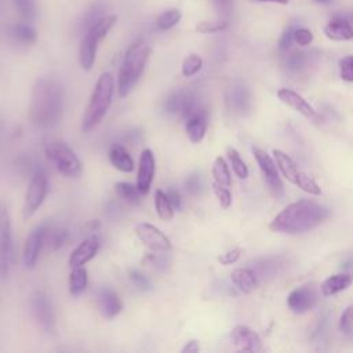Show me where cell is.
Here are the masks:
<instances>
[{"label":"cell","instance_id":"cell-44","mask_svg":"<svg viewBox=\"0 0 353 353\" xmlns=\"http://www.w3.org/2000/svg\"><path fill=\"white\" fill-rule=\"evenodd\" d=\"M313 41V33L307 28H295L294 30V43L301 47H306Z\"/></svg>","mask_w":353,"mask_h":353},{"label":"cell","instance_id":"cell-49","mask_svg":"<svg viewBox=\"0 0 353 353\" xmlns=\"http://www.w3.org/2000/svg\"><path fill=\"white\" fill-rule=\"evenodd\" d=\"M66 239H68V232H65V230H59V232L54 233V234H52V239H51V245H52V248H54V250L61 248V247L65 244Z\"/></svg>","mask_w":353,"mask_h":353},{"label":"cell","instance_id":"cell-18","mask_svg":"<svg viewBox=\"0 0 353 353\" xmlns=\"http://www.w3.org/2000/svg\"><path fill=\"white\" fill-rule=\"evenodd\" d=\"M101 247V240L97 234L88 236L84 239L70 254L69 256V266L76 268V266H83L87 262H90L98 252Z\"/></svg>","mask_w":353,"mask_h":353},{"label":"cell","instance_id":"cell-14","mask_svg":"<svg viewBox=\"0 0 353 353\" xmlns=\"http://www.w3.org/2000/svg\"><path fill=\"white\" fill-rule=\"evenodd\" d=\"M48 234V226L47 223H40V225H36L29 236L26 237V241H25V245H23V255H22V261H23V265L25 268L28 269H32L36 262H37V258H39V254L41 251V247L46 241V237Z\"/></svg>","mask_w":353,"mask_h":353},{"label":"cell","instance_id":"cell-3","mask_svg":"<svg viewBox=\"0 0 353 353\" xmlns=\"http://www.w3.org/2000/svg\"><path fill=\"white\" fill-rule=\"evenodd\" d=\"M150 55V47L143 39L135 40L125 51L117 79V92L127 97L139 81Z\"/></svg>","mask_w":353,"mask_h":353},{"label":"cell","instance_id":"cell-46","mask_svg":"<svg viewBox=\"0 0 353 353\" xmlns=\"http://www.w3.org/2000/svg\"><path fill=\"white\" fill-rule=\"evenodd\" d=\"M294 30H295V26H287V29L283 32L281 37H280V41H279V47L281 51H287L290 50L291 44L294 43Z\"/></svg>","mask_w":353,"mask_h":353},{"label":"cell","instance_id":"cell-52","mask_svg":"<svg viewBox=\"0 0 353 353\" xmlns=\"http://www.w3.org/2000/svg\"><path fill=\"white\" fill-rule=\"evenodd\" d=\"M258 1H270V3H276V4L284 6V4H287L290 0H258Z\"/></svg>","mask_w":353,"mask_h":353},{"label":"cell","instance_id":"cell-20","mask_svg":"<svg viewBox=\"0 0 353 353\" xmlns=\"http://www.w3.org/2000/svg\"><path fill=\"white\" fill-rule=\"evenodd\" d=\"M185 131L192 143H199L203 141L207 125H208V114L205 109L201 106L194 110L189 117L185 119Z\"/></svg>","mask_w":353,"mask_h":353},{"label":"cell","instance_id":"cell-30","mask_svg":"<svg viewBox=\"0 0 353 353\" xmlns=\"http://www.w3.org/2000/svg\"><path fill=\"white\" fill-rule=\"evenodd\" d=\"M11 36L22 43V44H33L36 40H37V32L36 29L26 23V22H19V23H15L12 28H11Z\"/></svg>","mask_w":353,"mask_h":353},{"label":"cell","instance_id":"cell-28","mask_svg":"<svg viewBox=\"0 0 353 353\" xmlns=\"http://www.w3.org/2000/svg\"><path fill=\"white\" fill-rule=\"evenodd\" d=\"M211 174H212V182L218 183V185H222V186H226V188H230L232 185V176H230V171H229V167H228V163L223 157L218 156L212 164V168H211Z\"/></svg>","mask_w":353,"mask_h":353},{"label":"cell","instance_id":"cell-27","mask_svg":"<svg viewBox=\"0 0 353 353\" xmlns=\"http://www.w3.org/2000/svg\"><path fill=\"white\" fill-rule=\"evenodd\" d=\"M154 208L157 212V216L161 221H171L174 216V207L164 190L157 189L154 192Z\"/></svg>","mask_w":353,"mask_h":353},{"label":"cell","instance_id":"cell-36","mask_svg":"<svg viewBox=\"0 0 353 353\" xmlns=\"http://www.w3.org/2000/svg\"><path fill=\"white\" fill-rule=\"evenodd\" d=\"M203 68V58L197 54L188 55L182 62V74L185 77L194 76L197 72H200Z\"/></svg>","mask_w":353,"mask_h":353},{"label":"cell","instance_id":"cell-51","mask_svg":"<svg viewBox=\"0 0 353 353\" xmlns=\"http://www.w3.org/2000/svg\"><path fill=\"white\" fill-rule=\"evenodd\" d=\"M183 353H199L200 352V345L197 339H190L186 342V345L182 347Z\"/></svg>","mask_w":353,"mask_h":353},{"label":"cell","instance_id":"cell-24","mask_svg":"<svg viewBox=\"0 0 353 353\" xmlns=\"http://www.w3.org/2000/svg\"><path fill=\"white\" fill-rule=\"evenodd\" d=\"M108 156L110 164L121 172H131L135 167L134 159L131 157L128 150L120 143H113L108 152Z\"/></svg>","mask_w":353,"mask_h":353},{"label":"cell","instance_id":"cell-34","mask_svg":"<svg viewBox=\"0 0 353 353\" xmlns=\"http://www.w3.org/2000/svg\"><path fill=\"white\" fill-rule=\"evenodd\" d=\"M229 101H230V103L234 109L241 112V110L247 109L248 102H250V95H248L247 90L243 85H236L230 91V99Z\"/></svg>","mask_w":353,"mask_h":353},{"label":"cell","instance_id":"cell-33","mask_svg":"<svg viewBox=\"0 0 353 353\" xmlns=\"http://www.w3.org/2000/svg\"><path fill=\"white\" fill-rule=\"evenodd\" d=\"M226 154H228V159L230 161V165H232V170L233 172L240 178V179H245L248 176V167L247 164L244 163V160L241 159L240 153L234 149V148H228L226 149Z\"/></svg>","mask_w":353,"mask_h":353},{"label":"cell","instance_id":"cell-15","mask_svg":"<svg viewBox=\"0 0 353 353\" xmlns=\"http://www.w3.org/2000/svg\"><path fill=\"white\" fill-rule=\"evenodd\" d=\"M230 341L237 350H243V352L263 350L259 335L247 325H236L230 332Z\"/></svg>","mask_w":353,"mask_h":353},{"label":"cell","instance_id":"cell-4","mask_svg":"<svg viewBox=\"0 0 353 353\" xmlns=\"http://www.w3.org/2000/svg\"><path fill=\"white\" fill-rule=\"evenodd\" d=\"M113 94H114V79L110 73L105 72L97 80V84L94 87L88 105L85 108L83 121H81V130L84 132L91 131L106 116L112 105Z\"/></svg>","mask_w":353,"mask_h":353},{"label":"cell","instance_id":"cell-25","mask_svg":"<svg viewBox=\"0 0 353 353\" xmlns=\"http://www.w3.org/2000/svg\"><path fill=\"white\" fill-rule=\"evenodd\" d=\"M232 284L243 294H250L256 287V274L250 268H237L230 273Z\"/></svg>","mask_w":353,"mask_h":353},{"label":"cell","instance_id":"cell-48","mask_svg":"<svg viewBox=\"0 0 353 353\" xmlns=\"http://www.w3.org/2000/svg\"><path fill=\"white\" fill-rule=\"evenodd\" d=\"M165 193H167V196H168V199H170V201H171L174 210L181 211V208H182V197H181V193H179L175 188H170Z\"/></svg>","mask_w":353,"mask_h":353},{"label":"cell","instance_id":"cell-50","mask_svg":"<svg viewBox=\"0 0 353 353\" xmlns=\"http://www.w3.org/2000/svg\"><path fill=\"white\" fill-rule=\"evenodd\" d=\"M212 1L216 7V11L221 15H229V12L232 10V0H212Z\"/></svg>","mask_w":353,"mask_h":353},{"label":"cell","instance_id":"cell-21","mask_svg":"<svg viewBox=\"0 0 353 353\" xmlns=\"http://www.w3.org/2000/svg\"><path fill=\"white\" fill-rule=\"evenodd\" d=\"M324 34L334 41L353 40V25L347 18L334 15L324 26Z\"/></svg>","mask_w":353,"mask_h":353},{"label":"cell","instance_id":"cell-22","mask_svg":"<svg viewBox=\"0 0 353 353\" xmlns=\"http://www.w3.org/2000/svg\"><path fill=\"white\" fill-rule=\"evenodd\" d=\"M273 159L276 161V165L279 168V171L281 172V175L291 183L296 185L299 176L302 175V171H299L296 163L283 150L280 149H273Z\"/></svg>","mask_w":353,"mask_h":353},{"label":"cell","instance_id":"cell-23","mask_svg":"<svg viewBox=\"0 0 353 353\" xmlns=\"http://www.w3.org/2000/svg\"><path fill=\"white\" fill-rule=\"evenodd\" d=\"M353 283V274L352 273H336L330 277H327L321 285H320V292L324 296H332L343 290H346L350 284Z\"/></svg>","mask_w":353,"mask_h":353},{"label":"cell","instance_id":"cell-41","mask_svg":"<svg viewBox=\"0 0 353 353\" xmlns=\"http://www.w3.org/2000/svg\"><path fill=\"white\" fill-rule=\"evenodd\" d=\"M212 190H214V193H215V196H216L222 208L226 210L232 205V193H230L229 188L212 182Z\"/></svg>","mask_w":353,"mask_h":353},{"label":"cell","instance_id":"cell-2","mask_svg":"<svg viewBox=\"0 0 353 353\" xmlns=\"http://www.w3.org/2000/svg\"><path fill=\"white\" fill-rule=\"evenodd\" d=\"M63 109V90L51 77L39 79L32 91L29 116L34 125L48 128L58 124Z\"/></svg>","mask_w":353,"mask_h":353},{"label":"cell","instance_id":"cell-43","mask_svg":"<svg viewBox=\"0 0 353 353\" xmlns=\"http://www.w3.org/2000/svg\"><path fill=\"white\" fill-rule=\"evenodd\" d=\"M143 262H148L149 265L154 266L159 270H164L168 268V256L164 252H154V254H146L143 258Z\"/></svg>","mask_w":353,"mask_h":353},{"label":"cell","instance_id":"cell-8","mask_svg":"<svg viewBox=\"0 0 353 353\" xmlns=\"http://www.w3.org/2000/svg\"><path fill=\"white\" fill-rule=\"evenodd\" d=\"M12 261L11 218L4 201H0V277L6 279Z\"/></svg>","mask_w":353,"mask_h":353},{"label":"cell","instance_id":"cell-6","mask_svg":"<svg viewBox=\"0 0 353 353\" xmlns=\"http://www.w3.org/2000/svg\"><path fill=\"white\" fill-rule=\"evenodd\" d=\"M47 159L54 164L58 172L68 178H77L83 171V164L74 150L65 142L51 139L44 148Z\"/></svg>","mask_w":353,"mask_h":353},{"label":"cell","instance_id":"cell-32","mask_svg":"<svg viewBox=\"0 0 353 353\" xmlns=\"http://www.w3.org/2000/svg\"><path fill=\"white\" fill-rule=\"evenodd\" d=\"M181 18H182V14L178 8H168V10L163 11L161 14H159V17L156 19V26L160 30H168V29L174 28L175 25H178Z\"/></svg>","mask_w":353,"mask_h":353},{"label":"cell","instance_id":"cell-1","mask_svg":"<svg viewBox=\"0 0 353 353\" xmlns=\"http://www.w3.org/2000/svg\"><path fill=\"white\" fill-rule=\"evenodd\" d=\"M330 208L319 201L302 199L281 210L273 218L269 228L277 233L301 234L317 228L330 216Z\"/></svg>","mask_w":353,"mask_h":353},{"label":"cell","instance_id":"cell-29","mask_svg":"<svg viewBox=\"0 0 353 353\" xmlns=\"http://www.w3.org/2000/svg\"><path fill=\"white\" fill-rule=\"evenodd\" d=\"M114 192L116 194L123 199L124 201H127L128 204L137 205L141 203V196H143L139 189L137 188V185H132L130 182H117L114 185Z\"/></svg>","mask_w":353,"mask_h":353},{"label":"cell","instance_id":"cell-39","mask_svg":"<svg viewBox=\"0 0 353 353\" xmlns=\"http://www.w3.org/2000/svg\"><path fill=\"white\" fill-rule=\"evenodd\" d=\"M183 188H185V190H186L189 194L199 196V194L203 192V189H204V186H203V179H201L200 174H199V172L190 174V175L185 179Z\"/></svg>","mask_w":353,"mask_h":353},{"label":"cell","instance_id":"cell-45","mask_svg":"<svg viewBox=\"0 0 353 353\" xmlns=\"http://www.w3.org/2000/svg\"><path fill=\"white\" fill-rule=\"evenodd\" d=\"M339 331L343 332V334H347L352 327H353V305H349L346 306V309L343 310L341 319H339Z\"/></svg>","mask_w":353,"mask_h":353},{"label":"cell","instance_id":"cell-53","mask_svg":"<svg viewBox=\"0 0 353 353\" xmlns=\"http://www.w3.org/2000/svg\"><path fill=\"white\" fill-rule=\"evenodd\" d=\"M314 1H319V3H323V4H327V3H330L331 0H314Z\"/></svg>","mask_w":353,"mask_h":353},{"label":"cell","instance_id":"cell-11","mask_svg":"<svg viewBox=\"0 0 353 353\" xmlns=\"http://www.w3.org/2000/svg\"><path fill=\"white\" fill-rule=\"evenodd\" d=\"M29 305L30 313L37 325L44 332L52 334L55 331V314L48 296L43 291H36L32 294Z\"/></svg>","mask_w":353,"mask_h":353},{"label":"cell","instance_id":"cell-38","mask_svg":"<svg viewBox=\"0 0 353 353\" xmlns=\"http://www.w3.org/2000/svg\"><path fill=\"white\" fill-rule=\"evenodd\" d=\"M128 277L131 280V283L139 290V291H150L153 288L152 281L148 279V276L145 273H142L138 269H130L128 270Z\"/></svg>","mask_w":353,"mask_h":353},{"label":"cell","instance_id":"cell-40","mask_svg":"<svg viewBox=\"0 0 353 353\" xmlns=\"http://www.w3.org/2000/svg\"><path fill=\"white\" fill-rule=\"evenodd\" d=\"M296 186L301 190H303V192H306L309 194L319 196L321 193V188L317 185V182L313 178H310L309 175H306L305 172H302V175L299 176V179L296 182Z\"/></svg>","mask_w":353,"mask_h":353},{"label":"cell","instance_id":"cell-7","mask_svg":"<svg viewBox=\"0 0 353 353\" xmlns=\"http://www.w3.org/2000/svg\"><path fill=\"white\" fill-rule=\"evenodd\" d=\"M48 193V178L44 171L36 170L30 178L25 193V201L22 207V216L25 219L30 218L43 204Z\"/></svg>","mask_w":353,"mask_h":353},{"label":"cell","instance_id":"cell-37","mask_svg":"<svg viewBox=\"0 0 353 353\" xmlns=\"http://www.w3.org/2000/svg\"><path fill=\"white\" fill-rule=\"evenodd\" d=\"M15 8L19 15L26 21H33L37 15V4L36 0H14Z\"/></svg>","mask_w":353,"mask_h":353},{"label":"cell","instance_id":"cell-47","mask_svg":"<svg viewBox=\"0 0 353 353\" xmlns=\"http://www.w3.org/2000/svg\"><path fill=\"white\" fill-rule=\"evenodd\" d=\"M240 255H241V250L240 248H232V250L221 254L218 256V261H219L221 265H232V263L239 261Z\"/></svg>","mask_w":353,"mask_h":353},{"label":"cell","instance_id":"cell-42","mask_svg":"<svg viewBox=\"0 0 353 353\" xmlns=\"http://www.w3.org/2000/svg\"><path fill=\"white\" fill-rule=\"evenodd\" d=\"M339 76L342 80L353 83V55H346L339 61Z\"/></svg>","mask_w":353,"mask_h":353},{"label":"cell","instance_id":"cell-16","mask_svg":"<svg viewBox=\"0 0 353 353\" xmlns=\"http://www.w3.org/2000/svg\"><path fill=\"white\" fill-rule=\"evenodd\" d=\"M95 302L99 313L105 319L116 317L123 309L121 299L119 298L117 292L113 291L110 287H99L95 292Z\"/></svg>","mask_w":353,"mask_h":353},{"label":"cell","instance_id":"cell-5","mask_svg":"<svg viewBox=\"0 0 353 353\" xmlns=\"http://www.w3.org/2000/svg\"><path fill=\"white\" fill-rule=\"evenodd\" d=\"M117 22V17L113 14L103 15L97 23H94L91 28H88L80 41L79 46V61L80 66L84 70H90L94 66L98 46L102 39L106 37V34L110 32V29Z\"/></svg>","mask_w":353,"mask_h":353},{"label":"cell","instance_id":"cell-9","mask_svg":"<svg viewBox=\"0 0 353 353\" xmlns=\"http://www.w3.org/2000/svg\"><path fill=\"white\" fill-rule=\"evenodd\" d=\"M199 108H201V105L197 102L196 94L190 90H176L171 92L163 103L165 114L181 116L182 119L189 117Z\"/></svg>","mask_w":353,"mask_h":353},{"label":"cell","instance_id":"cell-17","mask_svg":"<svg viewBox=\"0 0 353 353\" xmlns=\"http://www.w3.org/2000/svg\"><path fill=\"white\" fill-rule=\"evenodd\" d=\"M156 171L154 154L150 149H143L139 157L138 174H137V188L142 194H146L152 186L153 176Z\"/></svg>","mask_w":353,"mask_h":353},{"label":"cell","instance_id":"cell-19","mask_svg":"<svg viewBox=\"0 0 353 353\" xmlns=\"http://www.w3.org/2000/svg\"><path fill=\"white\" fill-rule=\"evenodd\" d=\"M277 98L283 103H285L287 106H290L294 110H296L298 113H301L305 119H307V120H316L317 119V112L314 110V108L302 95H299L294 90L280 88L277 91Z\"/></svg>","mask_w":353,"mask_h":353},{"label":"cell","instance_id":"cell-12","mask_svg":"<svg viewBox=\"0 0 353 353\" xmlns=\"http://www.w3.org/2000/svg\"><path fill=\"white\" fill-rule=\"evenodd\" d=\"M319 298V288L310 283L292 290L287 298V305L291 312L302 314L312 310L317 305Z\"/></svg>","mask_w":353,"mask_h":353},{"label":"cell","instance_id":"cell-35","mask_svg":"<svg viewBox=\"0 0 353 353\" xmlns=\"http://www.w3.org/2000/svg\"><path fill=\"white\" fill-rule=\"evenodd\" d=\"M229 26V22L225 18L218 19H210V21H201L196 25V30L199 33H216L222 32Z\"/></svg>","mask_w":353,"mask_h":353},{"label":"cell","instance_id":"cell-31","mask_svg":"<svg viewBox=\"0 0 353 353\" xmlns=\"http://www.w3.org/2000/svg\"><path fill=\"white\" fill-rule=\"evenodd\" d=\"M310 63V54L303 51H292L285 58V66L292 73H299L305 70Z\"/></svg>","mask_w":353,"mask_h":353},{"label":"cell","instance_id":"cell-26","mask_svg":"<svg viewBox=\"0 0 353 353\" xmlns=\"http://www.w3.org/2000/svg\"><path fill=\"white\" fill-rule=\"evenodd\" d=\"M88 284V276L84 266L72 268L69 274V292L72 295H80Z\"/></svg>","mask_w":353,"mask_h":353},{"label":"cell","instance_id":"cell-10","mask_svg":"<svg viewBox=\"0 0 353 353\" xmlns=\"http://www.w3.org/2000/svg\"><path fill=\"white\" fill-rule=\"evenodd\" d=\"M252 153H254V157H255L258 167L262 172L263 181H265L268 189L276 199L281 197L284 194V188H283V182L280 179L279 168L276 165L274 159L270 154H268L263 149L256 148V146L252 148Z\"/></svg>","mask_w":353,"mask_h":353},{"label":"cell","instance_id":"cell-13","mask_svg":"<svg viewBox=\"0 0 353 353\" xmlns=\"http://www.w3.org/2000/svg\"><path fill=\"white\" fill-rule=\"evenodd\" d=\"M135 233L141 243L152 252H168L172 248L170 239L152 223H138L135 226Z\"/></svg>","mask_w":353,"mask_h":353}]
</instances>
